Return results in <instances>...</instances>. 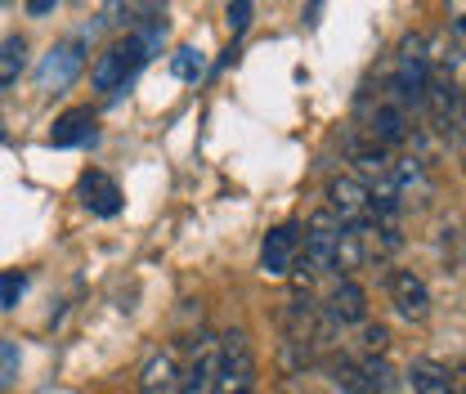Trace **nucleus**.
Instances as JSON below:
<instances>
[{
	"label": "nucleus",
	"instance_id": "f257e3e1",
	"mask_svg": "<svg viewBox=\"0 0 466 394\" xmlns=\"http://www.w3.org/2000/svg\"><path fill=\"white\" fill-rule=\"evenodd\" d=\"M157 41H162V27H157V23H148V27H139V32H126L121 41H113V45L99 55L95 72H90L95 90H121V86L153 58Z\"/></svg>",
	"mask_w": 466,
	"mask_h": 394
},
{
	"label": "nucleus",
	"instance_id": "f03ea898",
	"mask_svg": "<svg viewBox=\"0 0 466 394\" xmlns=\"http://www.w3.org/2000/svg\"><path fill=\"white\" fill-rule=\"evenodd\" d=\"M216 394H256V349L242 328L220 337V381Z\"/></svg>",
	"mask_w": 466,
	"mask_h": 394
},
{
	"label": "nucleus",
	"instance_id": "7ed1b4c3",
	"mask_svg": "<svg viewBox=\"0 0 466 394\" xmlns=\"http://www.w3.org/2000/svg\"><path fill=\"white\" fill-rule=\"evenodd\" d=\"M346 228L350 225L332 207L314 211V216L305 220V251H300V260H305L314 274H332V260H337V247H341Z\"/></svg>",
	"mask_w": 466,
	"mask_h": 394
},
{
	"label": "nucleus",
	"instance_id": "20e7f679",
	"mask_svg": "<svg viewBox=\"0 0 466 394\" xmlns=\"http://www.w3.org/2000/svg\"><path fill=\"white\" fill-rule=\"evenodd\" d=\"M328 207L346 220L350 228H372L377 225V207H372V193L359 175H337L328 179Z\"/></svg>",
	"mask_w": 466,
	"mask_h": 394
},
{
	"label": "nucleus",
	"instance_id": "39448f33",
	"mask_svg": "<svg viewBox=\"0 0 466 394\" xmlns=\"http://www.w3.org/2000/svg\"><path fill=\"white\" fill-rule=\"evenodd\" d=\"M81 67H86V41H81V36L58 41L55 50L41 58V67H36V90H46V95L67 90V86L81 76Z\"/></svg>",
	"mask_w": 466,
	"mask_h": 394
},
{
	"label": "nucleus",
	"instance_id": "423d86ee",
	"mask_svg": "<svg viewBox=\"0 0 466 394\" xmlns=\"http://www.w3.org/2000/svg\"><path fill=\"white\" fill-rule=\"evenodd\" d=\"M300 251H305V233L296 225L269 228L265 242H260V269H265L269 278H288L291 269L300 265Z\"/></svg>",
	"mask_w": 466,
	"mask_h": 394
},
{
	"label": "nucleus",
	"instance_id": "0eeeda50",
	"mask_svg": "<svg viewBox=\"0 0 466 394\" xmlns=\"http://www.w3.org/2000/svg\"><path fill=\"white\" fill-rule=\"evenodd\" d=\"M220 381V337H193V354L184 368V394H216Z\"/></svg>",
	"mask_w": 466,
	"mask_h": 394
},
{
	"label": "nucleus",
	"instance_id": "6e6552de",
	"mask_svg": "<svg viewBox=\"0 0 466 394\" xmlns=\"http://www.w3.org/2000/svg\"><path fill=\"white\" fill-rule=\"evenodd\" d=\"M386 291H390V305H395L400 318L426 323V314H431V291H426V282L417 278L412 269H390V274H386Z\"/></svg>",
	"mask_w": 466,
	"mask_h": 394
},
{
	"label": "nucleus",
	"instance_id": "1a4fd4ad",
	"mask_svg": "<svg viewBox=\"0 0 466 394\" xmlns=\"http://www.w3.org/2000/svg\"><path fill=\"white\" fill-rule=\"evenodd\" d=\"M76 193H81V207L90 216H99V220H113L116 211H121V188H116L113 175H104V170H86L81 184H76Z\"/></svg>",
	"mask_w": 466,
	"mask_h": 394
},
{
	"label": "nucleus",
	"instance_id": "9d476101",
	"mask_svg": "<svg viewBox=\"0 0 466 394\" xmlns=\"http://www.w3.org/2000/svg\"><path fill=\"white\" fill-rule=\"evenodd\" d=\"M408 135V108L400 99H386V104H377L372 113H368V139L372 144H381V148H395V144H404Z\"/></svg>",
	"mask_w": 466,
	"mask_h": 394
},
{
	"label": "nucleus",
	"instance_id": "9b49d317",
	"mask_svg": "<svg viewBox=\"0 0 466 394\" xmlns=\"http://www.w3.org/2000/svg\"><path fill=\"white\" fill-rule=\"evenodd\" d=\"M323 309H328L341 328L363 323V318H368V291H363L354 278H337L332 282V291H328V300H323Z\"/></svg>",
	"mask_w": 466,
	"mask_h": 394
},
{
	"label": "nucleus",
	"instance_id": "f8f14e48",
	"mask_svg": "<svg viewBox=\"0 0 466 394\" xmlns=\"http://www.w3.org/2000/svg\"><path fill=\"white\" fill-rule=\"evenodd\" d=\"M139 394H184V368L175 363V354H153L139 372Z\"/></svg>",
	"mask_w": 466,
	"mask_h": 394
},
{
	"label": "nucleus",
	"instance_id": "ddd939ff",
	"mask_svg": "<svg viewBox=\"0 0 466 394\" xmlns=\"http://www.w3.org/2000/svg\"><path fill=\"white\" fill-rule=\"evenodd\" d=\"M90 139H95V113H90V108H67V113L50 126V144H55V148H81V144H90Z\"/></svg>",
	"mask_w": 466,
	"mask_h": 394
},
{
	"label": "nucleus",
	"instance_id": "4468645a",
	"mask_svg": "<svg viewBox=\"0 0 466 394\" xmlns=\"http://www.w3.org/2000/svg\"><path fill=\"white\" fill-rule=\"evenodd\" d=\"M408 381H412L417 394H453L449 363H440V359H412L408 363Z\"/></svg>",
	"mask_w": 466,
	"mask_h": 394
},
{
	"label": "nucleus",
	"instance_id": "2eb2a0df",
	"mask_svg": "<svg viewBox=\"0 0 466 394\" xmlns=\"http://www.w3.org/2000/svg\"><path fill=\"white\" fill-rule=\"evenodd\" d=\"M328 368H332V381L341 386L346 394H386V390H377L372 381H368V372H363V363H354V359H328Z\"/></svg>",
	"mask_w": 466,
	"mask_h": 394
},
{
	"label": "nucleus",
	"instance_id": "dca6fc26",
	"mask_svg": "<svg viewBox=\"0 0 466 394\" xmlns=\"http://www.w3.org/2000/svg\"><path fill=\"white\" fill-rule=\"evenodd\" d=\"M139 18H153V14H148V0H108V5L99 9V23H95V27L139 23Z\"/></svg>",
	"mask_w": 466,
	"mask_h": 394
},
{
	"label": "nucleus",
	"instance_id": "f3484780",
	"mask_svg": "<svg viewBox=\"0 0 466 394\" xmlns=\"http://www.w3.org/2000/svg\"><path fill=\"white\" fill-rule=\"evenodd\" d=\"M23 63H27V41H23V36L0 41V90H9V86L18 81Z\"/></svg>",
	"mask_w": 466,
	"mask_h": 394
},
{
	"label": "nucleus",
	"instance_id": "a211bd4d",
	"mask_svg": "<svg viewBox=\"0 0 466 394\" xmlns=\"http://www.w3.org/2000/svg\"><path fill=\"white\" fill-rule=\"evenodd\" d=\"M171 72L179 76V81H198L202 76V55L193 50V45H184V50H175L171 58Z\"/></svg>",
	"mask_w": 466,
	"mask_h": 394
},
{
	"label": "nucleus",
	"instance_id": "6ab92c4d",
	"mask_svg": "<svg viewBox=\"0 0 466 394\" xmlns=\"http://www.w3.org/2000/svg\"><path fill=\"white\" fill-rule=\"evenodd\" d=\"M18 363H23V354H18V345L14 340H0V390L18 377Z\"/></svg>",
	"mask_w": 466,
	"mask_h": 394
},
{
	"label": "nucleus",
	"instance_id": "aec40b11",
	"mask_svg": "<svg viewBox=\"0 0 466 394\" xmlns=\"http://www.w3.org/2000/svg\"><path fill=\"white\" fill-rule=\"evenodd\" d=\"M23 287H27V278H23L18 269L0 274V309H14V305H18V296H23Z\"/></svg>",
	"mask_w": 466,
	"mask_h": 394
},
{
	"label": "nucleus",
	"instance_id": "412c9836",
	"mask_svg": "<svg viewBox=\"0 0 466 394\" xmlns=\"http://www.w3.org/2000/svg\"><path fill=\"white\" fill-rule=\"evenodd\" d=\"M251 14H256V5H251V0H233L229 5V32L233 36H242V32H247Z\"/></svg>",
	"mask_w": 466,
	"mask_h": 394
},
{
	"label": "nucleus",
	"instance_id": "4be33fe9",
	"mask_svg": "<svg viewBox=\"0 0 466 394\" xmlns=\"http://www.w3.org/2000/svg\"><path fill=\"white\" fill-rule=\"evenodd\" d=\"M386 345H390V332H386L381 323H368V328H363V349H368V354H386Z\"/></svg>",
	"mask_w": 466,
	"mask_h": 394
},
{
	"label": "nucleus",
	"instance_id": "5701e85b",
	"mask_svg": "<svg viewBox=\"0 0 466 394\" xmlns=\"http://www.w3.org/2000/svg\"><path fill=\"white\" fill-rule=\"evenodd\" d=\"M444 9H449V27H453V36L466 41V0H444Z\"/></svg>",
	"mask_w": 466,
	"mask_h": 394
},
{
	"label": "nucleus",
	"instance_id": "b1692460",
	"mask_svg": "<svg viewBox=\"0 0 466 394\" xmlns=\"http://www.w3.org/2000/svg\"><path fill=\"white\" fill-rule=\"evenodd\" d=\"M55 5H58V0H27V14H32V18H46Z\"/></svg>",
	"mask_w": 466,
	"mask_h": 394
},
{
	"label": "nucleus",
	"instance_id": "393cba45",
	"mask_svg": "<svg viewBox=\"0 0 466 394\" xmlns=\"http://www.w3.org/2000/svg\"><path fill=\"white\" fill-rule=\"evenodd\" d=\"M449 377H453V394H466V363L449 368Z\"/></svg>",
	"mask_w": 466,
	"mask_h": 394
}]
</instances>
